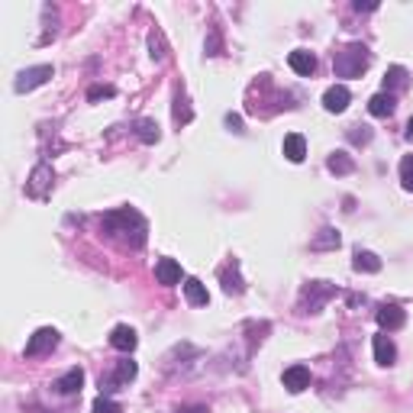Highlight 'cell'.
Segmentation results:
<instances>
[{
    "mask_svg": "<svg viewBox=\"0 0 413 413\" xmlns=\"http://www.w3.org/2000/svg\"><path fill=\"white\" fill-rule=\"evenodd\" d=\"M336 74L339 78H355V74L365 71V65H368V49L365 45H349L346 52L336 55Z\"/></svg>",
    "mask_w": 413,
    "mask_h": 413,
    "instance_id": "cell-1",
    "label": "cell"
},
{
    "mask_svg": "<svg viewBox=\"0 0 413 413\" xmlns=\"http://www.w3.org/2000/svg\"><path fill=\"white\" fill-rule=\"evenodd\" d=\"M55 346H58V333H55L52 326H43V329H36V333L30 336V342H26V355H30V359H36V355L52 352Z\"/></svg>",
    "mask_w": 413,
    "mask_h": 413,
    "instance_id": "cell-2",
    "label": "cell"
},
{
    "mask_svg": "<svg viewBox=\"0 0 413 413\" xmlns=\"http://www.w3.org/2000/svg\"><path fill=\"white\" fill-rule=\"evenodd\" d=\"M52 65H36V68H26V71H20V78H16V94H26V91H36L39 85H45L49 78H52Z\"/></svg>",
    "mask_w": 413,
    "mask_h": 413,
    "instance_id": "cell-3",
    "label": "cell"
},
{
    "mask_svg": "<svg viewBox=\"0 0 413 413\" xmlns=\"http://www.w3.org/2000/svg\"><path fill=\"white\" fill-rule=\"evenodd\" d=\"M403 323H407V313H403L397 304H384L381 310H378V326L388 329V333H394V329H401Z\"/></svg>",
    "mask_w": 413,
    "mask_h": 413,
    "instance_id": "cell-4",
    "label": "cell"
},
{
    "mask_svg": "<svg viewBox=\"0 0 413 413\" xmlns=\"http://www.w3.org/2000/svg\"><path fill=\"white\" fill-rule=\"evenodd\" d=\"M323 107H326L329 113H342L346 107H349V87L346 85H333L323 94Z\"/></svg>",
    "mask_w": 413,
    "mask_h": 413,
    "instance_id": "cell-5",
    "label": "cell"
},
{
    "mask_svg": "<svg viewBox=\"0 0 413 413\" xmlns=\"http://www.w3.org/2000/svg\"><path fill=\"white\" fill-rule=\"evenodd\" d=\"M284 388L291 394H300L304 388H310V368H304V365H291V368L284 371Z\"/></svg>",
    "mask_w": 413,
    "mask_h": 413,
    "instance_id": "cell-6",
    "label": "cell"
},
{
    "mask_svg": "<svg viewBox=\"0 0 413 413\" xmlns=\"http://www.w3.org/2000/svg\"><path fill=\"white\" fill-rule=\"evenodd\" d=\"M287 65H291L297 74H307V78L317 71V58H313V52H307V49H294V52L287 55Z\"/></svg>",
    "mask_w": 413,
    "mask_h": 413,
    "instance_id": "cell-7",
    "label": "cell"
},
{
    "mask_svg": "<svg viewBox=\"0 0 413 413\" xmlns=\"http://www.w3.org/2000/svg\"><path fill=\"white\" fill-rule=\"evenodd\" d=\"M136 329L133 326H113V333H110V346L120 352H133L136 349Z\"/></svg>",
    "mask_w": 413,
    "mask_h": 413,
    "instance_id": "cell-8",
    "label": "cell"
},
{
    "mask_svg": "<svg viewBox=\"0 0 413 413\" xmlns=\"http://www.w3.org/2000/svg\"><path fill=\"white\" fill-rule=\"evenodd\" d=\"M155 278H159V284H178L181 265L175 258H159V262H155Z\"/></svg>",
    "mask_w": 413,
    "mask_h": 413,
    "instance_id": "cell-9",
    "label": "cell"
},
{
    "mask_svg": "<svg viewBox=\"0 0 413 413\" xmlns=\"http://www.w3.org/2000/svg\"><path fill=\"white\" fill-rule=\"evenodd\" d=\"M81 384H85V371H81V368H68L62 378L55 381V388H58V394H78V391H81Z\"/></svg>",
    "mask_w": 413,
    "mask_h": 413,
    "instance_id": "cell-10",
    "label": "cell"
},
{
    "mask_svg": "<svg viewBox=\"0 0 413 413\" xmlns=\"http://www.w3.org/2000/svg\"><path fill=\"white\" fill-rule=\"evenodd\" d=\"M284 159L287 161H304V159H307V142H304L300 133L284 136Z\"/></svg>",
    "mask_w": 413,
    "mask_h": 413,
    "instance_id": "cell-11",
    "label": "cell"
},
{
    "mask_svg": "<svg viewBox=\"0 0 413 413\" xmlns=\"http://www.w3.org/2000/svg\"><path fill=\"white\" fill-rule=\"evenodd\" d=\"M394 359H397V349H394V342L388 339V333L375 336V361H378V365H394Z\"/></svg>",
    "mask_w": 413,
    "mask_h": 413,
    "instance_id": "cell-12",
    "label": "cell"
},
{
    "mask_svg": "<svg viewBox=\"0 0 413 413\" xmlns=\"http://www.w3.org/2000/svg\"><path fill=\"white\" fill-rule=\"evenodd\" d=\"M184 297H188V304H194V307H207V300H210L207 287H203L197 278H188V281H184Z\"/></svg>",
    "mask_w": 413,
    "mask_h": 413,
    "instance_id": "cell-13",
    "label": "cell"
},
{
    "mask_svg": "<svg viewBox=\"0 0 413 413\" xmlns=\"http://www.w3.org/2000/svg\"><path fill=\"white\" fill-rule=\"evenodd\" d=\"M394 94H388V91H384V94H375L368 100V110H371V117H391L394 113Z\"/></svg>",
    "mask_w": 413,
    "mask_h": 413,
    "instance_id": "cell-14",
    "label": "cell"
},
{
    "mask_svg": "<svg viewBox=\"0 0 413 413\" xmlns=\"http://www.w3.org/2000/svg\"><path fill=\"white\" fill-rule=\"evenodd\" d=\"M310 294H313V300H310V307L317 310V307H320V300H326V297H333L336 291H333V284H326V281H313V284L307 287V294H304V297H310Z\"/></svg>",
    "mask_w": 413,
    "mask_h": 413,
    "instance_id": "cell-15",
    "label": "cell"
},
{
    "mask_svg": "<svg viewBox=\"0 0 413 413\" xmlns=\"http://www.w3.org/2000/svg\"><path fill=\"white\" fill-rule=\"evenodd\" d=\"M355 271H381V258L375 252H355Z\"/></svg>",
    "mask_w": 413,
    "mask_h": 413,
    "instance_id": "cell-16",
    "label": "cell"
},
{
    "mask_svg": "<svg viewBox=\"0 0 413 413\" xmlns=\"http://www.w3.org/2000/svg\"><path fill=\"white\" fill-rule=\"evenodd\" d=\"M326 165H329V171H336V175H349V171L355 168V161H352L346 152H333Z\"/></svg>",
    "mask_w": 413,
    "mask_h": 413,
    "instance_id": "cell-17",
    "label": "cell"
},
{
    "mask_svg": "<svg viewBox=\"0 0 413 413\" xmlns=\"http://www.w3.org/2000/svg\"><path fill=\"white\" fill-rule=\"evenodd\" d=\"M136 378V361H120L117 371H113V381L110 384H129Z\"/></svg>",
    "mask_w": 413,
    "mask_h": 413,
    "instance_id": "cell-18",
    "label": "cell"
},
{
    "mask_svg": "<svg viewBox=\"0 0 413 413\" xmlns=\"http://www.w3.org/2000/svg\"><path fill=\"white\" fill-rule=\"evenodd\" d=\"M407 85V71H403L401 65H394L391 71L384 74V91H388V87H391V91H397V87H403Z\"/></svg>",
    "mask_w": 413,
    "mask_h": 413,
    "instance_id": "cell-19",
    "label": "cell"
},
{
    "mask_svg": "<svg viewBox=\"0 0 413 413\" xmlns=\"http://www.w3.org/2000/svg\"><path fill=\"white\" fill-rule=\"evenodd\" d=\"M136 133H139V139H142V142H159V126H155L152 120H139Z\"/></svg>",
    "mask_w": 413,
    "mask_h": 413,
    "instance_id": "cell-20",
    "label": "cell"
},
{
    "mask_svg": "<svg viewBox=\"0 0 413 413\" xmlns=\"http://www.w3.org/2000/svg\"><path fill=\"white\" fill-rule=\"evenodd\" d=\"M401 184L407 191H413V155H403L401 159Z\"/></svg>",
    "mask_w": 413,
    "mask_h": 413,
    "instance_id": "cell-21",
    "label": "cell"
},
{
    "mask_svg": "<svg viewBox=\"0 0 413 413\" xmlns=\"http://www.w3.org/2000/svg\"><path fill=\"white\" fill-rule=\"evenodd\" d=\"M94 413H123V407H120V403H113L110 397H104V394H100V397L94 401Z\"/></svg>",
    "mask_w": 413,
    "mask_h": 413,
    "instance_id": "cell-22",
    "label": "cell"
},
{
    "mask_svg": "<svg viewBox=\"0 0 413 413\" xmlns=\"http://www.w3.org/2000/svg\"><path fill=\"white\" fill-rule=\"evenodd\" d=\"M313 245H317V249H326V245H339V236L333 233V230H323V233L317 236V243H313Z\"/></svg>",
    "mask_w": 413,
    "mask_h": 413,
    "instance_id": "cell-23",
    "label": "cell"
},
{
    "mask_svg": "<svg viewBox=\"0 0 413 413\" xmlns=\"http://www.w3.org/2000/svg\"><path fill=\"white\" fill-rule=\"evenodd\" d=\"M110 94H113V87H91V94H87V97L97 100V97H110Z\"/></svg>",
    "mask_w": 413,
    "mask_h": 413,
    "instance_id": "cell-24",
    "label": "cell"
},
{
    "mask_svg": "<svg viewBox=\"0 0 413 413\" xmlns=\"http://www.w3.org/2000/svg\"><path fill=\"white\" fill-rule=\"evenodd\" d=\"M175 413H207V407H181V410Z\"/></svg>",
    "mask_w": 413,
    "mask_h": 413,
    "instance_id": "cell-25",
    "label": "cell"
},
{
    "mask_svg": "<svg viewBox=\"0 0 413 413\" xmlns=\"http://www.w3.org/2000/svg\"><path fill=\"white\" fill-rule=\"evenodd\" d=\"M226 123H230V126H233V129H239V126H243V120H239V117H233V113L226 117Z\"/></svg>",
    "mask_w": 413,
    "mask_h": 413,
    "instance_id": "cell-26",
    "label": "cell"
},
{
    "mask_svg": "<svg viewBox=\"0 0 413 413\" xmlns=\"http://www.w3.org/2000/svg\"><path fill=\"white\" fill-rule=\"evenodd\" d=\"M407 139H410V142H413V120H410V123H407Z\"/></svg>",
    "mask_w": 413,
    "mask_h": 413,
    "instance_id": "cell-27",
    "label": "cell"
}]
</instances>
